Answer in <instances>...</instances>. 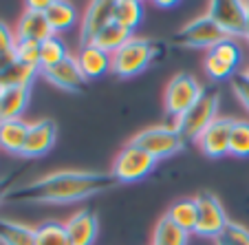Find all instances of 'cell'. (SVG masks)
Masks as SVG:
<instances>
[{"label":"cell","mask_w":249,"mask_h":245,"mask_svg":"<svg viewBox=\"0 0 249 245\" xmlns=\"http://www.w3.org/2000/svg\"><path fill=\"white\" fill-rule=\"evenodd\" d=\"M243 75H245V77H247V80H249V66H247V69H245V71H243Z\"/></svg>","instance_id":"cell-39"},{"label":"cell","mask_w":249,"mask_h":245,"mask_svg":"<svg viewBox=\"0 0 249 245\" xmlns=\"http://www.w3.org/2000/svg\"><path fill=\"white\" fill-rule=\"evenodd\" d=\"M14 60L22 62L27 66H36L40 69V42H31V40H18L14 49Z\"/></svg>","instance_id":"cell-30"},{"label":"cell","mask_w":249,"mask_h":245,"mask_svg":"<svg viewBox=\"0 0 249 245\" xmlns=\"http://www.w3.org/2000/svg\"><path fill=\"white\" fill-rule=\"evenodd\" d=\"M194 199H196V227H194V234L216 241L225 232V227L230 226L225 207L212 190H203Z\"/></svg>","instance_id":"cell-6"},{"label":"cell","mask_w":249,"mask_h":245,"mask_svg":"<svg viewBox=\"0 0 249 245\" xmlns=\"http://www.w3.org/2000/svg\"><path fill=\"white\" fill-rule=\"evenodd\" d=\"M165 214L179 227H183L192 234L194 227H196V199H179L168 207Z\"/></svg>","instance_id":"cell-26"},{"label":"cell","mask_w":249,"mask_h":245,"mask_svg":"<svg viewBox=\"0 0 249 245\" xmlns=\"http://www.w3.org/2000/svg\"><path fill=\"white\" fill-rule=\"evenodd\" d=\"M190 241V232L179 227L168 214L157 221L155 226V234H152V245H188Z\"/></svg>","instance_id":"cell-21"},{"label":"cell","mask_w":249,"mask_h":245,"mask_svg":"<svg viewBox=\"0 0 249 245\" xmlns=\"http://www.w3.org/2000/svg\"><path fill=\"white\" fill-rule=\"evenodd\" d=\"M57 137V126L53 119H38L29 126V137L24 144L22 157L24 159H38L51 152V148L55 146Z\"/></svg>","instance_id":"cell-13"},{"label":"cell","mask_w":249,"mask_h":245,"mask_svg":"<svg viewBox=\"0 0 249 245\" xmlns=\"http://www.w3.org/2000/svg\"><path fill=\"white\" fill-rule=\"evenodd\" d=\"M47 20L51 24L53 33H62L66 29H71L73 24L77 22V9L75 5H71V2H64V0H51V7L47 9Z\"/></svg>","instance_id":"cell-22"},{"label":"cell","mask_w":249,"mask_h":245,"mask_svg":"<svg viewBox=\"0 0 249 245\" xmlns=\"http://www.w3.org/2000/svg\"><path fill=\"white\" fill-rule=\"evenodd\" d=\"M113 14H115L113 0H93V2H89L80 20V47L93 44L99 33L110 22H115Z\"/></svg>","instance_id":"cell-10"},{"label":"cell","mask_w":249,"mask_h":245,"mask_svg":"<svg viewBox=\"0 0 249 245\" xmlns=\"http://www.w3.org/2000/svg\"><path fill=\"white\" fill-rule=\"evenodd\" d=\"M130 144L141 148V151H146L148 155H152L159 161V159H168V157L183 151L185 139L174 128V124L172 126L159 124V126H150V128H143L141 132H137L130 139Z\"/></svg>","instance_id":"cell-4"},{"label":"cell","mask_w":249,"mask_h":245,"mask_svg":"<svg viewBox=\"0 0 249 245\" xmlns=\"http://www.w3.org/2000/svg\"><path fill=\"white\" fill-rule=\"evenodd\" d=\"M230 155L238 159L249 157V122L247 119H236L230 135Z\"/></svg>","instance_id":"cell-28"},{"label":"cell","mask_w":249,"mask_h":245,"mask_svg":"<svg viewBox=\"0 0 249 245\" xmlns=\"http://www.w3.org/2000/svg\"><path fill=\"white\" fill-rule=\"evenodd\" d=\"M117 179L102 170H55L11 190L7 201L14 203H75L113 190Z\"/></svg>","instance_id":"cell-1"},{"label":"cell","mask_w":249,"mask_h":245,"mask_svg":"<svg viewBox=\"0 0 249 245\" xmlns=\"http://www.w3.org/2000/svg\"><path fill=\"white\" fill-rule=\"evenodd\" d=\"M64 226L66 232H69L71 245H93L99 234V219L93 207L77 210Z\"/></svg>","instance_id":"cell-14"},{"label":"cell","mask_w":249,"mask_h":245,"mask_svg":"<svg viewBox=\"0 0 249 245\" xmlns=\"http://www.w3.org/2000/svg\"><path fill=\"white\" fill-rule=\"evenodd\" d=\"M0 91H2V86H0Z\"/></svg>","instance_id":"cell-40"},{"label":"cell","mask_w":249,"mask_h":245,"mask_svg":"<svg viewBox=\"0 0 249 245\" xmlns=\"http://www.w3.org/2000/svg\"><path fill=\"white\" fill-rule=\"evenodd\" d=\"M234 122H236L234 117L214 119L196 139L198 151L205 157H210V159H218V157L230 155V135H231Z\"/></svg>","instance_id":"cell-11"},{"label":"cell","mask_w":249,"mask_h":245,"mask_svg":"<svg viewBox=\"0 0 249 245\" xmlns=\"http://www.w3.org/2000/svg\"><path fill=\"white\" fill-rule=\"evenodd\" d=\"M207 16L218 24L227 38H245L249 20V2L240 0H214L207 5Z\"/></svg>","instance_id":"cell-9"},{"label":"cell","mask_w":249,"mask_h":245,"mask_svg":"<svg viewBox=\"0 0 249 245\" xmlns=\"http://www.w3.org/2000/svg\"><path fill=\"white\" fill-rule=\"evenodd\" d=\"M218 104H221V91L216 86H205L201 97L194 102L190 111H185L177 122L174 128L181 132L185 142H196L201 132L210 126L214 119H218Z\"/></svg>","instance_id":"cell-3"},{"label":"cell","mask_w":249,"mask_h":245,"mask_svg":"<svg viewBox=\"0 0 249 245\" xmlns=\"http://www.w3.org/2000/svg\"><path fill=\"white\" fill-rule=\"evenodd\" d=\"M29 126L31 124L24 119H7L0 122V151H5L7 155L22 157L24 144L29 137Z\"/></svg>","instance_id":"cell-17"},{"label":"cell","mask_w":249,"mask_h":245,"mask_svg":"<svg viewBox=\"0 0 249 245\" xmlns=\"http://www.w3.org/2000/svg\"><path fill=\"white\" fill-rule=\"evenodd\" d=\"M216 245H249V230L230 221L225 232L216 239Z\"/></svg>","instance_id":"cell-33"},{"label":"cell","mask_w":249,"mask_h":245,"mask_svg":"<svg viewBox=\"0 0 249 245\" xmlns=\"http://www.w3.org/2000/svg\"><path fill=\"white\" fill-rule=\"evenodd\" d=\"M14 31H16V40H31V42H40V44L44 40H49L51 36H55L47 16L40 14V11H29V9L20 16Z\"/></svg>","instance_id":"cell-15"},{"label":"cell","mask_w":249,"mask_h":245,"mask_svg":"<svg viewBox=\"0 0 249 245\" xmlns=\"http://www.w3.org/2000/svg\"><path fill=\"white\" fill-rule=\"evenodd\" d=\"M40 75L53 84L55 89H62V91H69V93H82L89 84V80L84 77L82 73L80 64H77L75 56H69L66 60H62L60 64H55L53 69L49 71H42Z\"/></svg>","instance_id":"cell-12"},{"label":"cell","mask_w":249,"mask_h":245,"mask_svg":"<svg viewBox=\"0 0 249 245\" xmlns=\"http://www.w3.org/2000/svg\"><path fill=\"white\" fill-rule=\"evenodd\" d=\"M16 31L7 22L0 20V69L14 62V49H16Z\"/></svg>","instance_id":"cell-31"},{"label":"cell","mask_w":249,"mask_h":245,"mask_svg":"<svg viewBox=\"0 0 249 245\" xmlns=\"http://www.w3.org/2000/svg\"><path fill=\"white\" fill-rule=\"evenodd\" d=\"M179 2H168V0H157L155 7H161V9H168V7H177Z\"/></svg>","instance_id":"cell-37"},{"label":"cell","mask_w":249,"mask_h":245,"mask_svg":"<svg viewBox=\"0 0 249 245\" xmlns=\"http://www.w3.org/2000/svg\"><path fill=\"white\" fill-rule=\"evenodd\" d=\"M49 7H51V0H29L27 2L29 11H40V14H47Z\"/></svg>","instance_id":"cell-36"},{"label":"cell","mask_w":249,"mask_h":245,"mask_svg":"<svg viewBox=\"0 0 249 245\" xmlns=\"http://www.w3.org/2000/svg\"><path fill=\"white\" fill-rule=\"evenodd\" d=\"M113 20L119 27L128 29V31H135L141 24V20H143V5L137 2V0H117L115 2Z\"/></svg>","instance_id":"cell-24"},{"label":"cell","mask_w":249,"mask_h":245,"mask_svg":"<svg viewBox=\"0 0 249 245\" xmlns=\"http://www.w3.org/2000/svg\"><path fill=\"white\" fill-rule=\"evenodd\" d=\"M245 38H247V42H249V20H247V31H245Z\"/></svg>","instance_id":"cell-38"},{"label":"cell","mask_w":249,"mask_h":245,"mask_svg":"<svg viewBox=\"0 0 249 245\" xmlns=\"http://www.w3.org/2000/svg\"><path fill=\"white\" fill-rule=\"evenodd\" d=\"M36 245H71L66 226L60 221H44L36 227Z\"/></svg>","instance_id":"cell-27"},{"label":"cell","mask_w":249,"mask_h":245,"mask_svg":"<svg viewBox=\"0 0 249 245\" xmlns=\"http://www.w3.org/2000/svg\"><path fill=\"white\" fill-rule=\"evenodd\" d=\"M210 53L214 57H218L221 62H225L227 66H231V69H238L240 62H243V49H240L238 42L231 38H225L223 42H218Z\"/></svg>","instance_id":"cell-29"},{"label":"cell","mask_w":249,"mask_h":245,"mask_svg":"<svg viewBox=\"0 0 249 245\" xmlns=\"http://www.w3.org/2000/svg\"><path fill=\"white\" fill-rule=\"evenodd\" d=\"M163 42H157L150 38H132L117 53L110 56L113 57L110 73H115L117 77H135L146 71L157 57L163 56Z\"/></svg>","instance_id":"cell-2"},{"label":"cell","mask_w":249,"mask_h":245,"mask_svg":"<svg viewBox=\"0 0 249 245\" xmlns=\"http://www.w3.org/2000/svg\"><path fill=\"white\" fill-rule=\"evenodd\" d=\"M132 38H135V36H132V31L119 27L117 22H110L108 27L104 29L97 38H95L93 44L97 49H102V51H106L108 56H113V53H117L119 49H122L124 44H126L128 40H132Z\"/></svg>","instance_id":"cell-23"},{"label":"cell","mask_w":249,"mask_h":245,"mask_svg":"<svg viewBox=\"0 0 249 245\" xmlns=\"http://www.w3.org/2000/svg\"><path fill=\"white\" fill-rule=\"evenodd\" d=\"M227 36L218 29V24L210 18L207 14L190 20L188 24L174 33L172 42L181 49H214L218 42H223Z\"/></svg>","instance_id":"cell-7"},{"label":"cell","mask_w":249,"mask_h":245,"mask_svg":"<svg viewBox=\"0 0 249 245\" xmlns=\"http://www.w3.org/2000/svg\"><path fill=\"white\" fill-rule=\"evenodd\" d=\"M155 166H157L155 157L128 142L119 151V155L115 157L110 172L117 179V184H135V181L146 179L148 174L155 170Z\"/></svg>","instance_id":"cell-8"},{"label":"cell","mask_w":249,"mask_h":245,"mask_svg":"<svg viewBox=\"0 0 249 245\" xmlns=\"http://www.w3.org/2000/svg\"><path fill=\"white\" fill-rule=\"evenodd\" d=\"M40 75V69L27 66L22 62H9L0 69V86L2 89H20V86H31L36 77Z\"/></svg>","instance_id":"cell-19"},{"label":"cell","mask_w":249,"mask_h":245,"mask_svg":"<svg viewBox=\"0 0 249 245\" xmlns=\"http://www.w3.org/2000/svg\"><path fill=\"white\" fill-rule=\"evenodd\" d=\"M205 73H207V77H210V80L223 82V80L234 77L236 69H231V66H227L225 62H221L218 57H214L212 53H207V57H205Z\"/></svg>","instance_id":"cell-32"},{"label":"cell","mask_w":249,"mask_h":245,"mask_svg":"<svg viewBox=\"0 0 249 245\" xmlns=\"http://www.w3.org/2000/svg\"><path fill=\"white\" fill-rule=\"evenodd\" d=\"M71 53L66 49V42L60 36H51L49 40H44L40 44V73L53 69L55 64H60L62 60H66Z\"/></svg>","instance_id":"cell-25"},{"label":"cell","mask_w":249,"mask_h":245,"mask_svg":"<svg viewBox=\"0 0 249 245\" xmlns=\"http://www.w3.org/2000/svg\"><path fill=\"white\" fill-rule=\"evenodd\" d=\"M203 93V86L198 84V80L192 73H177L170 80V84L165 86L163 93V106H165V115L172 117L174 122L194 106L198 97Z\"/></svg>","instance_id":"cell-5"},{"label":"cell","mask_w":249,"mask_h":245,"mask_svg":"<svg viewBox=\"0 0 249 245\" xmlns=\"http://www.w3.org/2000/svg\"><path fill=\"white\" fill-rule=\"evenodd\" d=\"M75 60L86 80H97V77L106 75V73H110V66H113V57L106 51L97 49L95 44L80 47V51L75 53Z\"/></svg>","instance_id":"cell-16"},{"label":"cell","mask_w":249,"mask_h":245,"mask_svg":"<svg viewBox=\"0 0 249 245\" xmlns=\"http://www.w3.org/2000/svg\"><path fill=\"white\" fill-rule=\"evenodd\" d=\"M0 245H36V227L0 217Z\"/></svg>","instance_id":"cell-20"},{"label":"cell","mask_w":249,"mask_h":245,"mask_svg":"<svg viewBox=\"0 0 249 245\" xmlns=\"http://www.w3.org/2000/svg\"><path fill=\"white\" fill-rule=\"evenodd\" d=\"M14 179L16 174H5V177H0V203L7 201V197L11 194V190H14Z\"/></svg>","instance_id":"cell-35"},{"label":"cell","mask_w":249,"mask_h":245,"mask_svg":"<svg viewBox=\"0 0 249 245\" xmlns=\"http://www.w3.org/2000/svg\"><path fill=\"white\" fill-rule=\"evenodd\" d=\"M29 102H31V86L2 89L0 91V122H7V119H22Z\"/></svg>","instance_id":"cell-18"},{"label":"cell","mask_w":249,"mask_h":245,"mask_svg":"<svg viewBox=\"0 0 249 245\" xmlns=\"http://www.w3.org/2000/svg\"><path fill=\"white\" fill-rule=\"evenodd\" d=\"M231 91H234V95L238 97V102L249 111V80L243 73L231 77Z\"/></svg>","instance_id":"cell-34"}]
</instances>
